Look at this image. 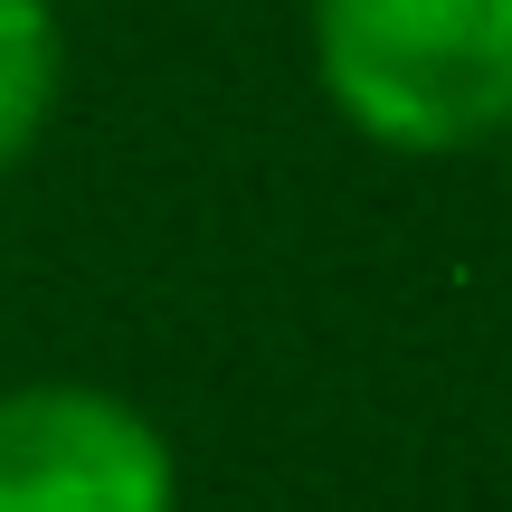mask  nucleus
I'll use <instances>...</instances> for the list:
<instances>
[{
  "label": "nucleus",
  "instance_id": "f257e3e1",
  "mask_svg": "<svg viewBox=\"0 0 512 512\" xmlns=\"http://www.w3.org/2000/svg\"><path fill=\"white\" fill-rule=\"evenodd\" d=\"M304 48L370 152L446 162L512 124V0H304Z\"/></svg>",
  "mask_w": 512,
  "mask_h": 512
},
{
  "label": "nucleus",
  "instance_id": "f03ea898",
  "mask_svg": "<svg viewBox=\"0 0 512 512\" xmlns=\"http://www.w3.org/2000/svg\"><path fill=\"white\" fill-rule=\"evenodd\" d=\"M0 512H181V456L105 380H10Z\"/></svg>",
  "mask_w": 512,
  "mask_h": 512
},
{
  "label": "nucleus",
  "instance_id": "7ed1b4c3",
  "mask_svg": "<svg viewBox=\"0 0 512 512\" xmlns=\"http://www.w3.org/2000/svg\"><path fill=\"white\" fill-rule=\"evenodd\" d=\"M67 95V19L57 0H0V181L48 143Z\"/></svg>",
  "mask_w": 512,
  "mask_h": 512
},
{
  "label": "nucleus",
  "instance_id": "20e7f679",
  "mask_svg": "<svg viewBox=\"0 0 512 512\" xmlns=\"http://www.w3.org/2000/svg\"><path fill=\"white\" fill-rule=\"evenodd\" d=\"M503 162H512V124H503Z\"/></svg>",
  "mask_w": 512,
  "mask_h": 512
}]
</instances>
